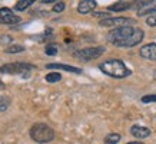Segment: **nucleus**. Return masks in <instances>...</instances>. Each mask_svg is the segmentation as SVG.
<instances>
[{"instance_id":"f257e3e1","label":"nucleus","mask_w":156,"mask_h":144,"mask_svg":"<svg viewBox=\"0 0 156 144\" xmlns=\"http://www.w3.org/2000/svg\"><path fill=\"white\" fill-rule=\"evenodd\" d=\"M99 69L103 74L109 75V77L119 78V79L120 78H126L132 74V71L120 59H109V61H105V62H102L99 65Z\"/></svg>"},{"instance_id":"f03ea898","label":"nucleus","mask_w":156,"mask_h":144,"mask_svg":"<svg viewBox=\"0 0 156 144\" xmlns=\"http://www.w3.org/2000/svg\"><path fill=\"white\" fill-rule=\"evenodd\" d=\"M30 138L36 141L39 144H46L50 143L53 138H55V131L50 125L44 124V123H36L30 127Z\"/></svg>"},{"instance_id":"7ed1b4c3","label":"nucleus","mask_w":156,"mask_h":144,"mask_svg":"<svg viewBox=\"0 0 156 144\" xmlns=\"http://www.w3.org/2000/svg\"><path fill=\"white\" fill-rule=\"evenodd\" d=\"M36 66L27 62H10L0 66V74H9V75H24L30 71H34Z\"/></svg>"},{"instance_id":"20e7f679","label":"nucleus","mask_w":156,"mask_h":144,"mask_svg":"<svg viewBox=\"0 0 156 144\" xmlns=\"http://www.w3.org/2000/svg\"><path fill=\"white\" fill-rule=\"evenodd\" d=\"M135 29L133 26H122V28H116L113 30H110L108 35H106V39H108V42L113 43V45H118V43L123 42L125 39H128L130 35L135 32Z\"/></svg>"},{"instance_id":"39448f33","label":"nucleus","mask_w":156,"mask_h":144,"mask_svg":"<svg viewBox=\"0 0 156 144\" xmlns=\"http://www.w3.org/2000/svg\"><path fill=\"white\" fill-rule=\"evenodd\" d=\"M106 49L103 46H95V48H83L79 49V51H75L73 52V56L80 59V61H92V59H96V58L102 56L105 53Z\"/></svg>"},{"instance_id":"423d86ee","label":"nucleus","mask_w":156,"mask_h":144,"mask_svg":"<svg viewBox=\"0 0 156 144\" xmlns=\"http://www.w3.org/2000/svg\"><path fill=\"white\" fill-rule=\"evenodd\" d=\"M136 20L130 19V17H108V19H102L99 22L100 26L103 28H122V26H130L135 25Z\"/></svg>"},{"instance_id":"0eeeda50","label":"nucleus","mask_w":156,"mask_h":144,"mask_svg":"<svg viewBox=\"0 0 156 144\" xmlns=\"http://www.w3.org/2000/svg\"><path fill=\"white\" fill-rule=\"evenodd\" d=\"M143 38H145V32H143L142 29L136 28L135 32L128 39H125L123 42L118 43L116 46H119V48H133V46H136V45H139V43L142 42Z\"/></svg>"},{"instance_id":"6e6552de","label":"nucleus","mask_w":156,"mask_h":144,"mask_svg":"<svg viewBox=\"0 0 156 144\" xmlns=\"http://www.w3.org/2000/svg\"><path fill=\"white\" fill-rule=\"evenodd\" d=\"M20 16L13 13V10L9 7L0 9V25H16L20 22Z\"/></svg>"},{"instance_id":"1a4fd4ad","label":"nucleus","mask_w":156,"mask_h":144,"mask_svg":"<svg viewBox=\"0 0 156 144\" xmlns=\"http://www.w3.org/2000/svg\"><path fill=\"white\" fill-rule=\"evenodd\" d=\"M137 16H146L151 13H156V0H145L136 3Z\"/></svg>"},{"instance_id":"9d476101","label":"nucleus","mask_w":156,"mask_h":144,"mask_svg":"<svg viewBox=\"0 0 156 144\" xmlns=\"http://www.w3.org/2000/svg\"><path fill=\"white\" fill-rule=\"evenodd\" d=\"M140 56L146 61H156V43H147V45H143L140 51Z\"/></svg>"},{"instance_id":"9b49d317","label":"nucleus","mask_w":156,"mask_h":144,"mask_svg":"<svg viewBox=\"0 0 156 144\" xmlns=\"http://www.w3.org/2000/svg\"><path fill=\"white\" fill-rule=\"evenodd\" d=\"M130 134L136 138H146L151 135V128L145 125H132L130 127Z\"/></svg>"},{"instance_id":"f8f14e48","label":"nucleus","mask_w":156,"mask_h":144,"mask_svg":"<svg viewBox=\"0 0 156 144\" xmlns=\"http://www.w3.org/2000/svg\"><path fill=\"white\" fill-rule=\"evenodd\" d=\"M96 5L98 3L95 0H82L80 3L77 5V12L80 14H87L96 9Z\"/></svg>"},{"instance_id":"ddd939ff","label":"nucleus","mask_w":156,"mask_h":144,"mask_svg":"<svg viewBox=\"0 0 156 144\" xmlns=\"http://www.w3.org/2000/svg\"><path fill=\"white\" fill-rule=\"evenodd\" d=\"M46 68H48V69H62V71L73 72V74H82L80 68L72 66V65H65V63H48Z\"/></svg>"},{"instance_id":"4468645a","label":"nucleus","mask_w":156,"mask_h":144,"mask_svg":"<svg viewBox=\"0 0 156 144\" xmlns=\"http://www.w3.org/2000/svg\"><path fill=\"white\" fill-rule=\"evenodd\" d=\"M132 3H129V2H116L113 5H110L108 7L109 12H123V10H128L132 7Z\"/></svg>"},{"instance_id":"2eb2a0df","label":"nucleus","mask_w":156,"mask_h":144,"mask_svg":"<svg viewBox=\"0 0 156 144\" xmlns=\"http://www.w3.org/2000/svg\"><path fill=\"white\" fill-rule=\"evenodd\" d=\"M34 0H20V2H17L16 5H14V10H19V12H22V10H26L29 9L30 6L33 5Z\"/></svg>"},{"instance_id":"dca6fc26","label":"nucleus","mask_w":156,"mask_h":144,"mask_svg":"<svg viewBox=\"0 0 156 144\" xmlns=\"http://www.w3.org/2000/svg\"><path fill=\"white\" fill-rule=\"evenodd\" d=\"M120 134H118V133H112V134H108L106 137H105V144H118L119 141H120Z\"/></svg>"},{"instance_id":"f3484780","label":"nucleus","mask_w":156,"mask_h":144,"mask_svg":"<svg viewBox=\"0 0 156 144\" xmlns=\"http://www.w3.org/2000/svg\"><path fill=\"white\" fill-rule=\"evenodd\" d=\"M44 79L48 82H50V84H56V82H59L62 79V75L59 72H50V74H48L44 77Z\"/></svg>"},{"instance_id":"a211bd4d","label":"nucleus","mask_w":156,"mask_h":144,"mask_svg":"<svg viewBox=\"0 0 156 144\" xmlns=\"http://www.w3.org/2000/svg\"><path fill=\"white\" fill-rule=\"evenodd\" d=\"M6 53H20V52H24V46L22 45H10L7 48L5 49Z\"/></svg>"},{"instance_id":"6ab92c4d","label":"nucleus","mask_w":156,"mask_h":144,"mask_svg":"<svg viewBox=\"0 0 156 144\" xmlns=\"http://www.w3.org/2000/svg\"><path fill=\"white\" fill-rule=\"evenodd\" d=\"M57 51H59V46H57L56 43H49L48 46L44 48V52H46V55H49V56H55L57 53Z\"/></svg>"},{"instance_id":"aec40b11","label":"nucleus","mask_w":156,"mask_h":144,"mask_svg":"<svg viewBox=\"0 0 156 144\" xmlns=\"http://www.w3.org/2000/svg\"><path fill=\"white\" fill-rule=\"evenodd\" d=\"M10 98L6 95H0V111H6L10 107Z\"/></svg>"},{"instance_id":"412c9836","label":"nucleus","mask_w":156,"mask_h":144,"mask_svg":"<svg viewBox=\"0 0 156 144\" xmlns=\"http://www.w3.org/2000/svg\"><path fill=\"white\" fill-rule=\"evenodd\" d=\"M65 7H66V5H65V3H63V2H57V3H55V5H53V12H55V13H62V12H63V10H65Z\"/></svg>"},{"instance_id":"4be33fe9","label":"nucleus","mask_w":156,"mask_h":144,"mask_svg":"<svg viewBox=\"0 0 156 144\" xmlns=\"http://www.w3.org/2000/svg\"><path fill=\"white\" fill-rule=\"evenodd\" d=\"M142 102H156V94L142 97Z\"/></svg>"},{"instance_id":"5701e85b","label":"nucleus","mask_w":156,"mask_h":144,"mask_svg":"<svg viewBox=\"0 0 156 144\" xmlns=\"http://www.w3.org/2000/svg\"><path fill=\"white\" fill-rule=\"evenodd\" d=\"M146 23L149 25V26H153V28H156V14H152V16H149L146 19Z\"/></svg>"},{"instance_id":"b1692460","label":"nucleus","mask_w":156,"mask_h":144,"mask_svg":"<svg viewBox=\"0 0 156 144\" xmlns=\"http://www.w3.org/2000/svg\"><path fill=\"white\" fill-rule=\"evenodd\" d=\"M95 17H103V19H108L109 17V13H106V12H98V13H92Z\"/></svg>"},{"instance_id":"393cba45","label":"nucleus","mask_w":156,"mask_h":144,"mask_svg":"<svg viewBox=\"0 0 156 144\" xmlns=\"http://www.w3.org/2000/svg\"><path fill=\"white\" fill-rule=\"evenodd\" d=\"M13 39L10 38V36H7V35H3V38H2V42L6 43V42H12Z\"/></svg>"},{"instance_id":"a878e982","label":"nucleus","mask_w":156,"mask_h":144,"mask_svg":"<svg viewBox=\"0 0 156 144\" xmlns=\"http://www.w3.org/2000/svg\"><path fill=\"white\" fill-rule=\"evenodd\" d=\"M42 3H57V0H40Z\"/></svg>"},{"instance_id":"bb28decb","label":"nucleus","mask_w":156,"mask_h":144,"mask_svg":"<svg viewBox=\"0 0 156 144\" xmlns=\"http://www.w3.org/2000/svg\"><path fill=\"white\" fill-rule=\"evenodd\" d=\"M2 89H5V84H3V82L0 81V91H2Z\"/></svg>"},{"instance_id":"cd10ccee","label":"nucleus","mask_w":156,"mask_h":144,"mask_svg":"<svg viewBox=\"0 0 156 144\" xmlns=\"http://www.w3.org/2000/svg\"><path fill=\"white\" fill-rule=\"evenodd\" d=\"M128 144H143V143H139V141H132V143H128Z\"/></svg>"}]
</instances>
